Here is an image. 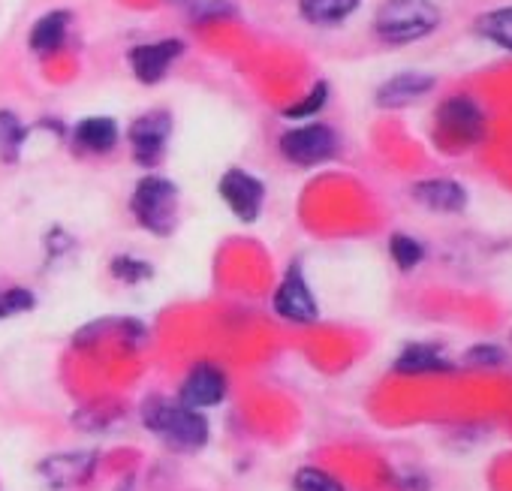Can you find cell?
Listing matches in <instances>:
<instances>
[{
  "mask_svg": "<svg viewBox=\"0 0 512 491\" xmlns=\"http://www.w3.org/2000/svg\"><path fill=\"white\" fill-rule=\"evenodd\" d=\"M139 419L154 437H160L175 452H199L208 446V437H211V428L202 410H193L181 404L178 398L148 395L139 407Z\"/></svg>",
  "mask_w": 512,
  "mask_h": 491,
  "instance_id": "cell-1",
  "label": "cell"
},
{
  "mask_svg": "<svg viewBox=\"0 0 512 491\" xmlns=\"http://www.w3.org/2000/svg\"><path fill=\"white\" fill-rule=\"evenodd\" d=\"M440 28L434 0H383L374 13V34L386 46H410Z\"/></svg>",
  "mask_w": 512,
  "mask_h": 491,
  "instance_id": "cell-2",
  "label": "cell"
},
{
  "mask_svg": "<svg viewBox=\"0 0 512 491\" xmlns=\"http://www.w3.org/2000/svg\"><path fill=\"white\" fill-rule=\"evenodd\" d=\"M178 211H181V190L172 178L145 172L136 181L130 196V214L145 232L157 238L172 235L178 226Z\"/></svg>",
  "mask_w": 512,
  "mask_h": 491,
  "instance_id": "cell-3",
  "label": "cell"
},
{
  "mask_svg": "<svg viewBox=\"0 0 512 491\" xmlns=\"http://www.w3.org/2000/svg\"><path fill=\"white\" fill-rule=\"evenodd\" d=\"M278 151L287 163L299 169H314L341 154V136L332 124L323 121H302L287 127L278 136Z\"/></svg>",
  "mask_w": 512,
  "mask_h": 491,
  "instance_id": "cell-4",
  "label": "cell"
},
{
  "mask_svg": "<svg viewBox=\"0 0 512 491\" xmlns=\"http://www.w3.org/2000/svg\"><path fill=\"white\" fill-rule=\"evenodd\" d=\"M175 121L172 112L166 109H151L145 115H139L130 127H127V145H130V157L139 169L154 172L169 148Z\"/></svg>",
  "mask_w": 512,
  "mask_h": 491,
  "instance_id": "cell-5",
  "label": "cell"
},
{
  "mask_svg": "<svg viewBox=\"0 0 512 491\" xmlns=\"http://www.w3.org/2000/svg\"><path fill=\"white\" fill-rule=\"evenodd\" d=\"M434 124H437L440 139L458 148H473L485 139V112L479 109L476 100L464 94L446 97L434 112Z\"/></svg>",
  "mask_w": 512,
  "mask_h": 491,
  "instance_id": "cell-6",
  "label": "cell"
},
{
  "mask_svg": "<svg viewBox=\"0 0 512 491\" xmlns=\"http://www.w3.org/2000/svg\"><path fill=\"white\" fill-rule=\"evenodd\" d=\"M217 196L226 202L235 220L241 223H256L266 208V184L260 175H253L241 166H229L217 178Z\"/></svg>",
  "mask_w": 512,
  "mask_h": 491,
  "instance_id": "cell-7",
  "label": "cell"
},
{
  "mask_svg": "<svg viewBox=\"0 0 512 491\" xmlns=\"http://www.w3.org/2000/svg\"><path fill=\"white\" fill-rule=\"evenodd\" d=\"M272 308L278 317L290 320V323H299V326H308V323H317L320 320V302L305 278V269L302 263H290L278 290H275V299H272Z\"/></svg>",
  "mask_w": 512,
  "mask_h": 491,
  "instance_id": "cell-8",
  "label": "cell"
},
{
  "mask_svg": "<svg viewBox=\"0 0 512 491\" xmlns=\"http://www.w3.org/2000/svg\"><path fill=\"white\" fill-rule=\"evenodd\" d=\"M181 55H184V40L163 37V40L133 46L127 52V64H130V73L139 85H160Z\"/></svg>",
  "mask_w": 512,
  "mask_h": 491,
  "instance_id": "cell-9",
  "label": "cell"
},
{
  "mask_svg": "<svg viewBox=\"0 0 512 491\" xmlns=\"http://www.w3.org/2000/svg\"><path fill=\"white\" fill-rule=\"evenodd\" d=\"M226 371L214 362H196L187 377L181 380V389H178V401L193 407V410H208V407H217L223 398H226Z\"/></svg>",
  "mask_w": 512,
  "mask_h": 491,
  "instance_id": "cell-10",
  "label": "cell"
},
{
  "mask_svg": "<svg viewBox=\"0 0 512 491\" xmlns=\"http://www.w3.org/2000/svg\"><path fill=\"white\" fill-rule=\"evenodd\" d=\"M97 461H100V455L94 449L91 452H58V455H49L40 461V479L55 491H67V488L85 485L94 476Z\"/></svg>",
  "mask_w": 512,
  "mask_h": 491,
  "instance_id": "cell-11",
  "label": "cell"
},
{
  "mask_svg": "<svg viewBox=\"0 0 512 491\" xmlns=\"http://www.w3.org/2000/svg\"><path fill=\"white\" fill-rule=\"evenodd\" d=\"M437 79L431 73H419V70H404L389 76L377 91H374V103L386 112L395 109H407L413 103H419L422 97H428L434 91Z\"/></svg>",
  "mask_w": 512,
  "mask_h": 491,
  "instance_id": "cell-12",
  "label": "cell"
},
{
  "mask_svg": "<svg viewBox=\"0 0 512 491\" xmlns=\"http://www.w3.org/2000/svg\"><path fill=\"white\" fill-rule=\"evenodd\" d=\"M70 142H73V151H79V154L106 157V154H112L118 148L121 127L109 115H88V118H82V121L73 124Z\"/></svg>",
  "mask_w": 512,
  "mask_h": 491,
  "instance_id": "cell-13",
  "label": "cell"
},
{
  "mask_svg": "<svg viewBox=\"0 0 512 491\" xmlns=\"http://www.w3.org/2000/svg\"><path fill=\"white\" fill-rule=\"evenodd\" d=\"M410 196L437 214H461L467 208V187L455 178H425L410 187Z\"/></svg>",
  "mask_w": 512,
  "mask_h": 491,
  "instance_id": "cell-14",
  "label": "cell"
},
{
  "mask_svg": "<svg viewBox=\"0 0 512 491\" xmlns=\"http://www.w3.org/2000/svg\"><path fill=\"white\" fill-rule=\"evenodd\" d=\"M70 22H73L70 10H49V13H43L34 22L31 34H28V49L34 55H40V58L61 52V46L67 43V34H70Z\"/></svg>",
  "mask_w": 512,
  "mask_h": 491,
  "instance_id": "cell-15",
  "label": "cell"
},
{
  "mask_svg": "<svg viewBox=\"0 0 512 491\" xmlns=\"http://www.w3.org/2000/svg\"><path fill=\"white\" fill-rule=\"evenodd\" d=\"M392 371L401 374V377H419V374H443V371H452V362L431 344H407L395 362H392Z\"/></svg>",
  "mask_w": 512,
  "mask_h": 491,
  "instance_id": "cell-16",
  "label": "cell"
},
{
  "mask_svg": "<svg viewBox=\"0 0 512 491\" xmlns=\"http://www.w3.org/2000/svg\"><path fill=\"white\" fill-rule=\"evenodd\" d=\"M362 0H299V16L314 28H335L344 25Z\"/></svg>",
  "mask_w": 512,
  "mask_h": 491,
  "instance_id": "cell-17",
  "label": "cell"
},
{
  "mask_svg": "<svg viewBox=\"0 0 512 491\" xmlns=\"http://www.w3.org/2000/svg\"><path fill=\"white\" fill-rule=\"evenodd\" d=\"M476 37L488 40L491 46H500L503 52H512V7H497L482 13L473 22Z\"/></svg>",
  "mask_w": 512,
  "mask_h": 491,
  "instance_id": "cell-18",
  "label": "cell"
},
{
  "mask_svg": "<svg viewBox=\"0 0 512 491\" xmlns=\"http://www.w3.org/2000/svg\"><path fill=\"white\" fill-rule=\"evenodd\" d=\"M28 124L13 112V109H0V160L4 163H19L25 142H28Z\"/></svg>",
  "mask_w": 512,
  "mask_h": 491,
  "instance_id": "cell-19",
  "label": "cell"
},
{
  "mask_svg": "<svg viewBox=\"0 0 512 491\" xmlns=\"http://www.w3.org/2000/svg\"><path fill=\"white\" fill-rule=\"evenodd\" d=\"M329 94H332V85L320 79V82H314V85L308 88V94H305L302 100L290 103L281 115H284L287 121H311V118H317V115L326 109Z\"/></svg>",
  "mask_w": 512,
  "mask_h": 491,
  "instance_id": "cell-20",
  "label": "cell"
},
{
  "mask_svg": "<svg viewBox=\"0 0 512 491\" xmlns=\"http://www.w3.org/2000/svg\"><path fill=\"white\" fill-rule=\"evenodd\" d=\"M109 272H112V278H115L118 284H127V287L145 284V281L154 278V266H151L148 260H142V257H133V254H118V257H112Z\"/></svg>",
  "mask_w": 512,
  "mask_h": 491,
  "instance_id": "cell-21",
  "label": "cell"
},
{
  "mask_svg": "<svg viewBox=\"0 0 512 491\" xmlns=\"http://www.w3.org/2000/svg\"><path fill=\"white\" fill-rule=\"evenodd\" d=\"M389 257H392V263H395L401 272H413V269L425 260V248H422V244H419L413 235L395 232V235L389 238Z\"/></svg>",
  "mask_w": 512,
  "mask_h": 491,
  "instance_id": "cell-22",
  "label": "cell"
},
{
  "mask_svg": "<svg viewBox=\"0 0 512 491\" xmlns=\"http://www.w3.org/2000/svg\"><path fill=\"white\" fill-rule=\"evenodd\" d=\"M187 13H190L193 25H214V22L232 19L238 10H235V4H229V0H190Z\"/></svg>",
  "mask_w": 512,
  "mask_h": 491,
  "instance_id": "cell-23",
  "label": "cell"
},
{
  "mask_svg": "<svg viewBox=\"0 0 512 491\" xmlns=\"http://www.w3.org/2000/svg\"><path fill=\"white\" fill-rule=\"evenodd\" d=\"M293 488L296 491H347L332 473H326L320 467H299L293 476Z\"/></svg>",
  "mask_w": 512,
  "mask_h": 491,
  "instance_id": "cell-24",
  "label": "cell"
},
{
  "mask_svg": "<svg viewBox=\"0 0 512 491\" xmlns=\"http://www.w3.org/2000/svg\"><path fill=\"white\" fill-rule=\"evenodd\" d=\"M34 308H37V296L28 287H7V290H0V320L19 317L25 311H34Z\"/></svg>",
  "mask_w": 512,
  "mask_h": 491,
  "instance_id": "cell-25",
  "label": "cell"
},
{
  "mask_svg": "<svg viewBox=\"0 0 512 491\" xmlns=\"http://www.w3.org/2000/svg\"><path fill=\"white\" fill-rule=\"evenodd\" d=\"M464 362L467 365H485V368H494V365H503L506 362V353L497 347V344H476L464 353Z\"/></svg>",
  "mask_w": 512,
  "mask_h": 491,
  "instance_id": "cell-26",
  "label": "cell"
},
{
  "mask_svg": "<svg viewBox=\"0 0 512 491\" xmlns=\"http://www.w3.org/2000/svg\"><path fill=\"white\" fill-rule=\"evenodd\" d=\"M169 4H172V0H169ZM175 4H184V0H175Z\"/></svg>",
  "mask_w": 512,
  "mask_h": 491,
  "instance_id": "cell-27",
  "label": "cell"
}]
</instances>
